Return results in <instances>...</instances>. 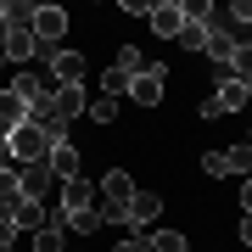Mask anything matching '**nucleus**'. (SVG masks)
<instances>
[{
  "label": "nucleus",
  "mask_w": 252,
  "mask_h": 252,
  "mask_svg": "<svg viewBox=\"0 0 252 252\" xmlns=\"http://www.w3.org/2000/svg\"><path fill=\"white\" fill-rule=\"evenodd\" d=\"M17 180H23V196L39 202V207H56V196H62V185H56V174L45 168V162H28V168H17Z\"/></svg>",
  "instance_id": "nucleus-1"
},
{
  "label": "nucleus",
  "mask_w": 252,
  "mask_h": 252,
  "mask_svg": "<svg viewBox=\"0 0 252 252\" xmlns=\"http://www.w3.org/2000/svg\"><path fill=\"white\" fill-rule=\"evenodd\" d=\"M6 152H11V162H17V168H28V162H45V135L34 129V118H28V124H17V129L6 135Z\"/></svg>",
  "instance_id": "nucleus-2"
},
{
  "label": "nucleus",
  "mask_w": 252,
  "mask_h": 252,
  "mask_svg": "<svg viewBox=\"0 0 252 252\" xmlns=\"http://www.w3.org/2000/svg\"><path fill=\"white\" fill-rule=\"evenodd\" d=\"M235 45H241V34H235V28H224V17H219L213 34H207V45H202V56L213 62L219 79H230V56H235Z\"/></svg>",
  "instance_id": "nucleus-3"
},
{
  "label": "nucleus",
  "mask_w": 252,
  "mask_h": 252,
  "mask_svg": "<svg viewBox=\"0 0 252 252\" xmlns=\"http://www.w3.org/2000/svg\"><path fill=\"white\" fill-rule=\"evenodd\" d=\"M162 84H168V67H162V62H146V73H135V84H129V101H135V107H157V101H162Z\"/></svg>",
  "instance_id": "nucleus-4"
},
{
  "label": "nucleus",
  "mask_w": 252,
  "mask_h": 252,
  "mask_svg": "<svg viewBox=\"0 0 252 252\" xmlns=\"http://www.w3.org/2000/svg\"><path fill=\"white\" fill-rule=\"evenodd\" d=\"M247 107V84L241 79H219V90L202 101V118H224V112H241Z\"/></svg>",
  "instance_id": "nucleus-5"
},
{
  "label": "nucleus",
  "mask_w": 252,
  "mask_h": 252,
  "mask_svg": "<svg viewBox=\"0 0 252 252\" xmlns=\"http://www.w3.org/2000/svg\"><path fill=\"white\" fill-rule=\"evenodd\" d=\"M62 34H67V11H62V6H39V11H34V39H39L45 51H56Z\"/></svg>",
  "instance_id": "nucleus-6"
},
{
  "label": "nucleus",
  "mask_w": 252,
  "mask_h": 252,
  "mask_svg": "<svg viewBox=\"0 0 252 252\" xmlns=\"http://www.w3.org/2000/svg\"><path fill=\"white\" fill-rule=\"evenodd\" d=\"M45 67H51V79H56V84H84V56H79V51H67V45L45 51Z\"/></svg>",
  "instance_id": "nucleus-7"
},
{
  "label": "nucleus",
  "mask_w": 252,
  "mask_h": 252,
  "mask_svg": "<svg viewBox=\"0 0 252 252\" xmlns=\"http://www.w3.org/2000/svg\"><path fill=\"white\" fill-rule=\"evenodd\" d=\"M51 112L62 118V124L84 118V112H90V101H84V84H56V90H51Z\"/></svg>",
  "instance_id": "nucleus-8"
},
{
  "label": "nucleus",
  "mask_w": 252,
  "mask_h": 252,
  "mask_svg": "<svg viewBox=\"0 0 252 252\" xmlns=\"http://www.w3.org/2000/svg\"><path fill=\"white\" fill-rule=\"evenodd\" d=\"M34 252H67V219H62V207H51L45 224L34 230Z\"/></svg>",
  "instance_id": "nucleus-9"
},
{
  "label": "nucleus",
  "mask_w": 252,
  "mask_h": 252,
  "mask_svg": "<svg viewBox=\"0 0 252 252\" xmlns=\"http://www.w3.org/2000/svg\"><path fill=\"white\" fill-rule=\"evenodd\" d=\"M0 56H6V62H34V56H45V45L34 39V28H11V34L0 39Z\"/></svg>",
  "instance_id": "nucleus-10"
},
{
  "label": "nucleus",
  "mask_w": 252,
  "mask_h": 252,
  "mask_svg": "<svg viewBox=\"0 0 252 252\" xmlns=\"http://www.w3.org/2000/svg\"><path fill=\"white\" fill-rule=\"evenodd\" d=\"M180 28H185V6L180 0H152V34L180 39Z\"/></svg>",
  "instance_id": "nucleus-11"
},
{
  "label": "nucleus",
  "mask_w": 252,
  "mask_h": 252,
  "mask_svg": "<svg viewBox=\"0 0 252 252\" xmlns=\"http://www.w3.org/2000/svg\"><path fill=\"white\" fill-rule=\"evenodd\" d=\"M45 168L56 174V185L79 180V168H84V162H79V146H73V140H62V146H51V152H45Z\"/></svg>",
  "instance_id": "nucleus-12"
},
{
  "label": "nucleus",
  "mask_w": 252,
  "mask_h": 252,
  "mask_svg": "<svg viewBox=\"0 0 252 252\" xmlns=\"http://www.w3.org/2000/svg\"><path fill=\"white\" fill-rule=\"evenodd\" d=\"M6 90L17 95L28 112H34V107H51V90H45V79H39V73H17V79H11Z\"/></svg>",
  "instance_id": "nucleus-13"
},
{
  "label": "nucleus",
  "mask_w": 252,
  "mask_h": 252,
  "mask_svg": "<svg viewBox=\"0 0 252 252\" xmlns=\"http://www.w3.org/2000/svg\"><path fill=\"white\" fill-rule=\"evenodd\" d=\"M95 190L90 185H84V180H67L62 185V196H56V207H62V219H79V213H95Z\"/></svg>",
  "instance_id": "nucleus-14"
},
{
  "label": "nucleus",
  "mask_w": 252,
  "mask_h": 252,
  "mask_svg": "<svg viewBox=\"0 0 252 252\" xmlns=\"http://www.w3.org/2000/svg\"><path fill=\"white\" fill-rule=\"evenodd\" d=\"M157 213H162V196H152V190H135V196H129V230L157 224Z\"/></svg>",
  "instance_id": "nucleus-15"
},
{
  "label": "nucleus",
  "mask_w": 252,
  "mask_h": 252,
  "mask_svg": "<svg viewBox=\"0 0 252 252\" xmlns=\"http://www.w3.org/2000/svg\"><path fill=\"white\" fill-rule=\"evenodd\" d=\"M101 196L129 202V196H135V174H129V168H107V174H101Z\"/></svg>",
  "instance_id": "nucleus-16"
},
{
  "label": "nucleus",
  "mask_w": 252,
  "mask_h": 252,
  "mask_svg": "<svg viewBox=\"0 0 252 252\" xmlns=\"http://www.w3.org/2000/svg\"><path fill=\"white\" fill-rule=\"evenodd\" d=\"M17 124H28V107H23L11 90H0V135H11Z\"/></svg>",
  "instance_id": "nucleus-17"
},
{
  "label": "nucleus",
  "mask_w": 252,
  "mask_h": 252,
  "mask_svg": "<svg viewBox=\"0 0 252 252\" xmlns=\"http://www.w3.org/2000/svg\"><path fill=\"white\" fill-rule=\"evenodd\" d=\"M45 213H51V207H39V202H17V207H11V224H17V235L23 230H39V224H45Z\"/></svg>",
  "instance_id": "nucleus-18"
},
{
  "label": "nucleus",
  "mask_w": 252,
  "mask_h": 252,
  "mask_svg": "<svg viewBox=\"0 0 252 252\" xmlns=\"http://www.w3.org/2000/svg\"><path fill=\"white\" fill-rule=\"evenodd\" d=\"M17 202H23V180H17V168H0V213H11Z\"/></svg>",
  "instance_id": "nucleus-19"
},
{
  "label": "nucleus",
  "mask_w": 252,
  "mask_h": 252,
  "mask_svg": "<svg viewBox=\"0 0 252 252\" xmlns=\"http://www.w3.org/2000/svg\"><path fill=\"white\" fill-rule=\"evenodd\" d=\"M129 84H135V79H129V73L118 67V62L101 73V95H112V101H118V95H129Z\"/></svg>",
  "instance_id": "nucleus-20"
},
{
  "label": "nucleus",
  "mask_w": 252,
  "mask_h": 252,
  "mask_svg": "<svg viewBox=\"0 0 252 252\" xmlns=\"http://www.w3.org/2000/svg\"><path fill=\"white\" fill-rule=\"evenodd\" d=\"M213 23H219V17H213ZM213 23H185V28H180V51H202L207 34H213Z\"/></svg>",
  "instance_id": "nucleus-21"
},
{
  "label": "nucleus",
  "mask_w": 252,
  "mask_h": 252,
  "mask_svg": "<svg viewBox=\"0 0 252 252\" xmlns=\"http://www.w3.org/2000/svg\"><path fill=\"white\" fill-rule=\"evenodd\" d=\"M34 11L39 6H28V0H6V28H34Z\"/></svg>",
  "instance_id": "nucleus-22"
},
{
  "label": "nucleus",
  "mask_w": 252,
  "mask_h": 252,
  "mask_svg": "<svg viewBox=\"0 0 252 252\" xmlns=\"http://www.w3.org/2000/svg\"><path fill=\"white\" fill-rule=\"evenodd\" d=\"M230 79H252V39H241V45H235V56H230Z\"/></svg>",
  "instance_id": "nucleus-23"
},
{
  "label": "nucleus",
  "mask_w": 252,
  "mask_h": 252,
  "mask_svg": "<svg viewBox=\"0 0 252 252\" xmlns=\"http://www.w3.org/2000/svg\"><path fill=\"white\" fill-rule=\"evenodd\" d=\"M224 162H230V174H247V180H252V140L230 146V152H224Z\"/></svg>",
  "instance_id": "nucleus-24"
},
{
  "label": "nucleus",
  "mask_w": 252,
  "mask_h": 252,
  "mask_svg": "<svg viewBox=\"0 0 252 252\" xmlns=\"http://www.w3.org/2000/svg\"><path fill=\"white\" fill-rule=\"evenodd\" d=\"M95 213H101V230H107V224H129V202H112V196H107Z\"/></svg>",
  "instance_id": "nucleus-25"
},
{
  "label": "nucleus",
  "mask_w": 252,
  "mask_h": 252,
  "mask_svg": "<svg viewBox=\"0 0 252 252\" xmlns=\"http://www.w3.org/2000/svg\"><path fill=\"white\" fill-rule=\"evenodd\" d=\"M146 241H152L157 252H185V235L180 230H157V235H146Z\"/></svg>",
  "instance_id": "nucleus-26"
},
{
  "label": "nucleus",
  "mask_w": 252,
  "mask_h": 252,
  "mask_svg": "<svg viewBox=\"0 0 252 252\" xmlns=\"http://www.w3.org/2000/svg\"><path fill=\"white\" fill-rule=\"evenodd\" d=\"M118 67H124L129 79H135V73H146V56H140L135 45H124V51H118Z\"/></svg>",
  "instance_id": "nucleus-27"
},
{
  "label": "nucleus",
  "mask_w": 252,
  "mask_h": 252,
  "mask_svg": "<svg viewBox=\"0 0 252 252\" xmlns=\"http://www.w3.org/2000/svg\"><path fill=\"white\" fill-rule=\"evenodd\" d=\"M90 118H95V124H112V118H118V101L112 95H95L90 101Z\"/></svg>",
  "instance_id": "nucleus-28"
},
{
  "label": "nucleus",
  "mask_w": 252,
  "mask_h": 252,
  "mask_svg": "<svg viewBox=\"0 0 252 252\" xmlns=\"http://www.w3.org/2000/svg\"><path fill=\"white\" fill-rule=\"evenodd\" d=\"M202 174H213V180H224V174H230L224 152H207V157H202Z\"/></svg>",
  "instance_id": "nucleus-29"
},
{
  "label": "nucleus",
  "mask_w": 252,
  "mask_h": 252,
  "mask_svg": "<svg viewBox=\"0 0 252 252\" xmlns=\"http://www.w3.org/2000/svg\"><path fill=\"white\" fill-rule=\"evenodd\" d=\"M230 23L235 28H252V0H235V6H230Z\"/></svg>",
  "instance_id": "nucleus-30"
},
{
  "label": "nucleus",
  "mask_w": 252,
  "mask_h": 252,
  "mask_svg": "<svg viewBox=\"0 0 252 252\" xmlns=\"http://www.w3.org/2000/svg\"><path fill=\"white\" fill-rule=\"evenodd\" d=\"M11 241H17V224H11V213H0V252H11Z\"/></svg>",
  "instance_id": "nucleus-31"
},
{
  "label": "nucleus",
  "mask_w": 252,
  "mask_h": 252,
  "mask_svg": "<svg viewBox=\"0 0 252 252\" xmlns=\"http://www.w3.org/2000/svg\"><path fill=\"white\" fill-rule=\"evenodd\" d=\"M146 247H152V241H146V235H140V230H129V241H118L112 252H146Z\"/></svg>",
  "instance_id": "nucleus-32"
},
{
  "label": "nucleus",
  "mask_w": 252,
  "mask_h": 252,
  "mask_svg": "<svg viewBox=\"0 0 252 252\" xmlns=\"http://www.w3.org/2000/svg\"><path fill=\"white\" fill-rule=\"evenodd\" d=\"M241 241L252 247V213H241Z\"/></svg>",
  "instance_id": "nucleus-33"
},
{
  "label": "nucleus",
  "mask_w": 252,
  "mask_h": 252,
  "mask_svg": "<svg viewBox=\"0 0 252 252\" xmlns=\"http://www.w3.org/2000/svg\"><path fill=\"white\" fill-rule=\"evenodd\" d=\"M241 213H252V180L241 185Z\"/></svg>",
  "instance_id": "nucleus-34"
},
{
  "label": "nucleus",
  "mask_w": 252,
  "mask_h": 252,
  "mask_svg": "<svg viewBox=\"0 0 252 252\" xmlns=\"http://www.w3.org/2000/svg\"><path fill=\"white\" fill-rule=\"evenodd\" d=\"M11 34V28H6V0H0V39H6Z\"/></svg>",
  "instance_id": "nucleus-35"
},
{
  "label": "nucleus",
  "mask_w": 252,
  "mask_h": 252,
  "mask_svg": "<svg viewBox=\"0 0 252 252\" xmlns=\"http://www.w3.org/2000/svg\"><path fill=\"white\" fill-rule=\"evenodd\" d=\"M247 101H252V79H247Z\"/></svg>",
  "instance_id": "nucleus-36"
}]
</instances>
